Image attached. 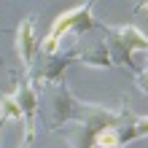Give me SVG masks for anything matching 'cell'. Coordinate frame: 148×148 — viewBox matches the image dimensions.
<instances>
[{"instance_id": "obj_4", "label": "cell", "mask_w": 148, "mask_h": 148, "mask_svg": "<svg viewBox=\"0 0 148 148\" xmlns=\"http://www.w3.org/2000/svg\"><path fill=\"white\" fill-rule=\"evenodd\" d=\"M14 97L22 108V116H24V143L22 148H30L32 140H35V113H38V92H35V84L30 78H22L19 86L14 89Z\"/></svg>"}, {"instance_id": "obj_11", "label": "cell", "mask_w": 148, "mask_h": 148, "mask_svg": "<svg viewBox=\"0 0 148 148\" xmlns=\"http://www.w3.org/2000/svg\"><path fill=\"white\" fill-rule=\"evenodd\" d=\"M3 124H5V121H3V119H0V132H3Z\"/></svg>"}, {"instance_id": "obj_10", "label": "cell", "mask_w": 148, "mask_h": 148, "mask_svg": "<svg viewBox=\"0 0 148 148\" xmlns=\"http://www.w3.org/2000/svg\"><path fill=\"white\" fill-rule=\"evenodd\" d=\"M137 8H140V11H148V3H140V5H137Z\"/></svg>"}, {"instance_id": "obj_3", "label": "cell", "mask_w": 148, "mask_h": 148, "mask_svg": "<svg viewBox=\"0 0 148 148\" xmlns=\"http://www.w3.org/2000/svg\"><path fill=\"white\" fill-rule=\"evenodd\" d=\"M148 135V116H135L132 110L124 108V116L116 127L105 129V132L97 135L94 140V148H121L129 140H137V137Z\"/></svg>"}, {"instance_id": "obj_8", "label": "cell", "mask_w": 148, "mask_h": 148, "mask_svg": "<svg viewBox=\"0 0 148 148\" xmlns=\"http://www.w3.org/2000/svg\"><path fill=\"white\" fill-rule=\"evenodd\" d=\"M135 78H137V86H140V89L148 94V70H137Z\"/></svg>"}, {"instance_id": "obj_6", "label": "cell", "mask_w": 148, "mask_h": 148, "mask_svg": "<svg viewBox=\"0 0 148 148\" xmlns=\"http://www.w3.org/2000/svg\"><path fill=\"white\" fill-rule=\"evenodd\" d=\"M75 57L84 65H92V67H113L105 38H84V43L75 46Z\"/></svg>"}, {"instance_id": "obj_7", "label": "cell", "mask_w": 148, "mask_h": 148, "mask_svg": "<svg viewBox=\"0 0 148 148\" xmlns=\"http://www.w3.org/2000/svg\"><path fill=\"white\" fill-rule=\"evenodd\" d=\"M0 119H3V121H8V119H14V121H24L22 108H19V102H16L14 94H3V97H0Z\"/></svg>"}, {"instance_id": "obj_9", "label": "cell", "mask_w": 148, "mask_h": 148, "mask_svg": "<svg viewBox=\"0 0 148 148\" xmlns=\"http://www.w3.org/2000/svg\"><path fill=\"white\" fill-rule=\"evenodd\" d=\"M143 59H145V62H143V70H148V51H143Z\"/></svg>"}, {"instance_id": "obj_1", "label": "cell", "mask_w": 148, "mask_h": 148, "mask_svg": "<svg viewBox=\"0 0 148 148\" xmlns=\"http://www.w3.org/2000/svg\"><path fill=\"white\" fill-rule=\"evenodd\" d=\"M94 27H100L97 19L92 16V3H84V5H75L70 8V11H65V14H59L54 24H51V30H49V35L40 40V54H46V57H54L59 54V38H65V35H70V32H75V35H84V32H89Z\"/></svg>"}, {"instance_id": "obj_2", "label": "cell", "mask_w": 148, "mask_h": 148, "mask_svg": "<svg viewBox=\"0 0 148 148\" xmlns=\"http://www.w3.org/2000/svg\"><path fill=\"white\" fill-rule=\"evenodd\" d=\"M100 30H102V38H105V43H108V51H110L113 65H121V67L135 70L132 59H135L137 51H140V54L148 51V38L137 27H132V24H121V27H100Z\"/></svg>"}, {"instance_id": "obj_5", "label": "cell", "mask_w": 148, "mask_h": 148, "mask_svg": "<svg viewBox=\"0 0 148 148\" xmlns=\"http://www.w3.org/2000/svg\"><path fill=\"white\" fill-rule=\"evenodd\" d=\"M16 54H19L24 70L30 73L32 65L38 62V54H40V40L35 38V22L30 16L16 27Z\"/></svg>"}]
</instances>
